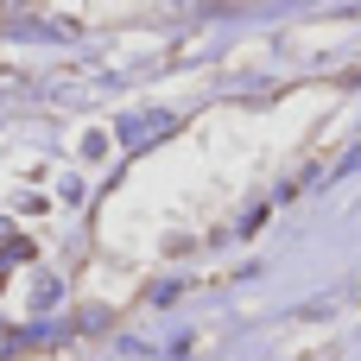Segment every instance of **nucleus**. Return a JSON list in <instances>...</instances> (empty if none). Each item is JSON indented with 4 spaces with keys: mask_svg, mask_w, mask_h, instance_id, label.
<instances>
[]
</instances>
